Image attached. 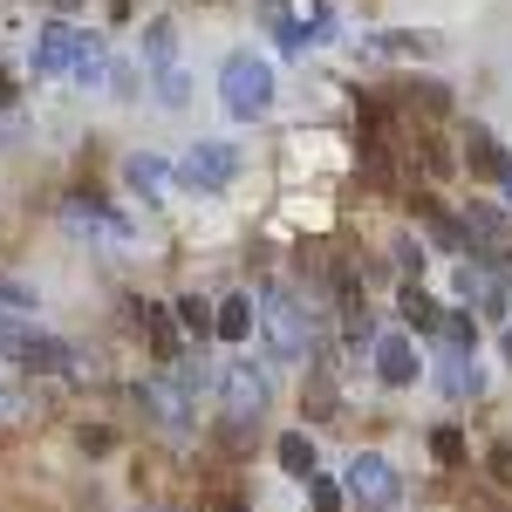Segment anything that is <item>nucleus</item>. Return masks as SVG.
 Returning a JSON list of instances; mask_svg holds the SVG:
<instances>
[{
  "mask_svg": "<svg viewBox=\"0 0 512 512\" xmlns=\"http://www.w3.org/2000/svg\"><path fill=\"white\" fill-rule=\"evenodd\" d=\"M151 403H158L164 424H185V396H178V390H164V383H158V390H151Z\"/></svg>",
  "mask_w": 512,
  "mask_h": 512,
  "instance_id": "7ed1b4c3",
  "label": "nucleus"
},
{
  "mask_svg": "<svg viewBox=\"0 0 512 512\" xmlns=\"http://www.w3.org/2000/svg\"><path fill=\"white\" fill-rule=\"evenodd\" d=\"M362 492H369V499H390V472H383V465H355V499H362Z\"/></svg>",
  "mask_w": 512,
  "mask_h": 512,
  "instance_id": "f257e3e1",
  "label": "nucleus"
},
{
  "mask_svg": "<svg viewBox=\"0 0 512 512\" xmlns=\"http://www.w3.org/2000/svg\"><path fill=\"white\" fill-rule=\"evenodd\" d=\"M280 465H287V472H308V465H315L308 437H280Z\"/></svg>",
  "mask_w": 512,
  "mask_h": 512,
  "instance_id": "f03ea898",
  "label": "nucleus"
},
{
  "mask_svg": "<svg viewBox=\"0 0 512 512\" xmlns=\"http://www.w3.org/2000/svg\"><path fill=\"white\" fill-rule=\"evenodd\" d=\"M485 472H492V485H506V492H512V444H499V451L485 458Z\"/></svg>",
  "mask_w": 512,
  "mask_h": 512,
  "instance_id": "20e7f679",
  "label": "nucleus"
},
{
  "mask_svg": "<svg viewBox=\"0 0 512 512\" xmlns=\"http://www.w3.org/2000/svg\"><path fill=\"white\" fill-rule=\"evenodd\" d=\"M212 512H239V506H233V499H219V506H212Z\"/></svg>",
  "mask_w": 512,
  "mask_h": 512,
  "instance_id": "423d86ee",
  "label": "nucleus"
},
{
  "mask_svg": "<svg viewBox=\"0 0 512 512\" xmlns=\"http://www.w3.org/2000/svg\"><path fill=\"white\" fill-rule=\"evenodd\" d=\"M219 335H246V301H233V308H226V321H219Z\"/></svg>",
  "mask_w": 512,
  "mask_h": 512,
  "instance_id": "39448f33",
  "label": "nucleus"
},
{
  "mask_svg": "<svg viewBox=\"0 0 512 512\" xmlns=\"http://www.w3.org/2000/svg\"><path fill=\"white\" fill-rule=\"evenodd\" d=\"M478 512H492V506H478Z\"/></svg>",
  "mask_w": 512,
  "mask_h": 512,
  "instance_id": "0eeeda50",
  "label": "nucleus"
}]
</instances>
